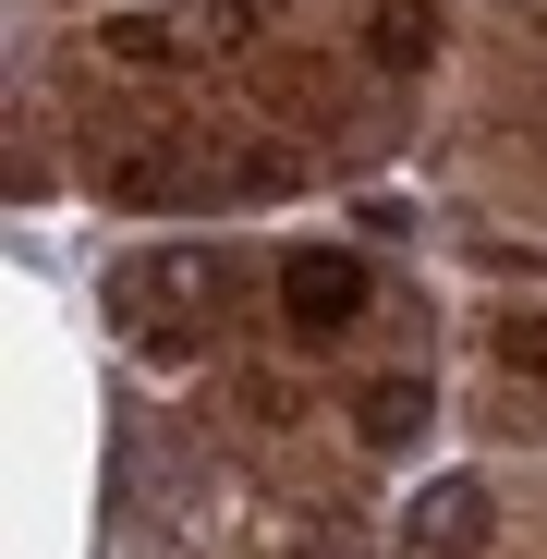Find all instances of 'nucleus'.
I'll list each match as a JSON object with an SVG mask.
<instances>
[{"label": "nucleus", "mask_w": 547, "mask_h": 559, "mask_svg": "<svg viewBox=\"0 0 547 559\" xmlns=\"http://www.w3.org/2000/svg\"><path fill=\"white\" fill-rule=\"evenodd\" d=\"M281 317H293V341H341V329L365 317V255L305 243V255L281 267Z\"/></svg>", "instance_id": "f257e3e1"}, {"label": "nucleus", "mask_w": 547, "mask_h": 559, "mask_svg": "<svg viewBox=\"0 0 547 559\" xmlns=\"http://www.w3.org/2000/svg\"><path fill=\"white\" fill-rule=\"evenodd\" d=\"M195 158H170V146H134V158H110V195L122 207H182V195H195Z\"/></svg>", "instance_id": "f03ea898"}, {"label": "nucleus", "mask_w": 547, "mask_h": 559, "mask_svg": "<svg viewBox=\"0 0 547 559\" xmlns=\"http://www.w3.org/2000/svg\"><path fill=\"white\" fill-rule=\"evenodd\" d=\"M414 535H426V547H475V535H487V487H475V475H438V487L414 499Z\"/></svg>", "instance_id": "7ed1b4c3"}, {"label": "nucleus", "mask_w": 547, "mask_h": 559, "mask_svg": "<svg viewBox=\"0 0 547 559\" xmlns=\"http://www.w3.org/2000/svg\"><path fill=\"white\" fill-rule=\"evenodd\" d=\"M353 414H365V450H402V438H414L438 402H426V378H378V390H365Z\"/></svg>", "instance_id": "20e7f679"}, {"label": "nucleus", "mask_w": 547, "mask_h": 559, "mask_svg": "<svg viewBox=\"0 0 547 559\" xmlns=\"http://www.w3.org/2000/svg\"><path fill=\"white\" fill-rule=\"evenodd\" d=\"M365 49L402 73V61H426V49H438V13H426V0H378V37H365Z\"/></svg>", "instance_id": "39448f33"}, {"label": "nucleus", "mask_w": 547, "mask_h": 559, "mask_svg": "<svg viewBox=\"0 0 547 559\" xmlns=\"http://www.w3.org/2000/svg\"><path fill=\"white\" fill-rule=\"evenodd\" d=\"M499 365H523V378H547V317H499Z\"/></svg>", "instance_id": "423d86ee"}, {"label": "nucleus", "mask_w": 547, "mask_h": 559, "mask_svg": "<svg viewBox=\"0 0 547 559\" xmlns=\"http://www.w3.org/2000/svg\"><path fill=\"white\" fill-rule=\"evenodd\" d=\"M110 61H170V25H158V13H122V25H110Z\"/></svg>", "instance_id": "0eeeda50"}, {"label": "nucleus", "mask_w": 547, "mask_h": 559, "mask_svg": "<svg viewBox=\"0 0 547 559\" xmlns=\"http://www.w3.org/2000/svg\"><path fill=\"white\" fill-rule=\"evenodd\" d=\"M207 13H219V37H243V13H255V0H207Z\"/></svg>", "instance_id": "6e6552de"}]
</instances>
